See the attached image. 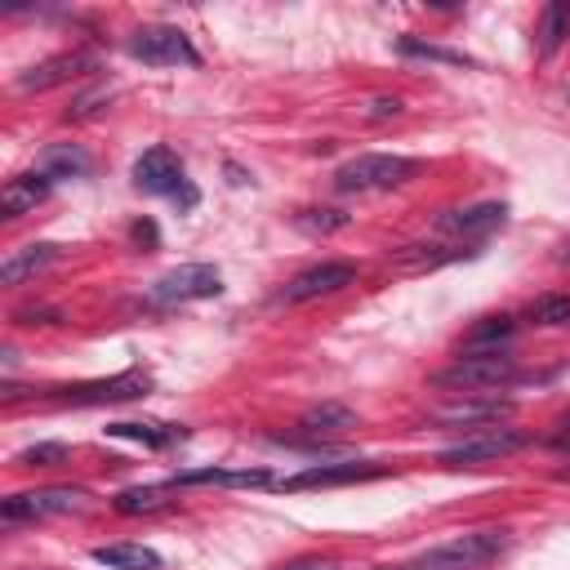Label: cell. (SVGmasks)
Masks as SVG:
<instances>
[{"instance_id": "12", "label": "cell", "mask_w": 570, "mask_h": 570, "mask_svg": "<svg viewBox=\"0 0 570 570\" xmlns=\"http://www.w3.org/2000/svg\"><path fill=\"white\" fill-rule=\"evenodd\" d=\"M387 468H379V463H316V468H303V472H294V476H285V481H276L281 490H325V485H352V481H374V476H383Z\"/></svg>"}, {"instance_id": "8", "label": "cell", "mask_w": 570, "mask_h": 570, "mask_svg": "<svg viewBox=\"0 0 570 570\" xmlns=\"http://www.w3.org/2000/svg\"><path fill=\"white\" fill-rule=\"evenodd\" d=\"M58 401L67 405H116V401H138L151 392V379L142 370H120L111 379H89V383H67V387H53Z\"/></svg>"}, {"instance_id": "27", "label": "cell", "mask_w": 570, "mask_h": 570, "mask_svg": "<svg viewBox=\"0 0 570 570\" xmlns=\"http://www.w3.org/2000/svg\"><path fill=\"white\" fill-rule=\"evenodd\" d=\"M62 459H67V445H58V441H40V445H27L18 454L22 468H58Z\"/></svg>"}, {"instance_id": "17", "label": "cell", "mask_w": 570, "mask_h": 570, "mask_svg": "<svg viewBox=\"0 0 570 570\" xmlns=\"http://www.w3.org/2000/svg\"><path fill=\"white\" fill-rule=\"evenodd\" d=\"M512 414V401H459V405H441L432 410L436 423H450V428H472V423H499Z\"/></svg>"}, {"instance_id": "20", "label": "cell", "mask_w": 570, "mask_h": 570, "mask_svg": "<svg viewBox=\"0 0 570 570\" xmlns=\"http://www.w3.org/2000/svg\"><path fill=\"white\" fill-rule=\"evenodd\" d=\"M94 561L107 570H160V552H151L147 543H107L94 548Z\"/></svg>"}, {"instance_id": "4", "label": "cell", "mask_w": 570, "mask_h": 570, "mask_svg": "<svg viewBox=\"0 0 570 570\" xmlns=\"http://www.w3.org/2000/svg\"><path fill=\"white\" fill-rule=\"evenodd\" d=\"M129 58H138L142 67H196L200 62L196 45L178 27H165V22L138 27L129 36Z\"/></svg>"}, {"instance_id": "14", "label": "cell", "mask_w": 570, "mask_h": 570, "mask_svg": "<svg viewBox=\"0 0 570 570\" xmlns=\"http://www.w3.org/2000/svg\"><path fill=\"white\" fill-rule=\"evenodd\" d=\"M512 334H517V321L512 316H481L468 334H463V343H459V352L463 356H485V352H503L508 343H512Z\"/></svg>"}, {"instance_id": "28", "label": "cell", "mask_w": 570, "mask_h": 570, "mask_svg": "<svg viewBox=\"0 0 570 570\" xmlns=\"http://www.w3.org/2000/svg\"><path fill=\"white\" fill-rule=\"evenodd\" d=\"M343 223H347V214H338V209H303L298 214L303 232H338Z\"/></svg>"}, {"instance_id": "24", "label": "cell", "mask_w": 570, "mask_h": 570, "mask_svg": "<svg viewBox=\"0 0 570 570\" xmlns=\"http://www.w3.org/2000/svg\"><path fill=\"white\" fill-rule=\"evenodd\" d=\"M169 494H174V481H169V485H134V490H120V494H116V512H125V517H134V512H156V508L169 503Z\"/></svg>"}, {"instance_id": "16", "label": "cell", "mask_w": 570, "mask_h": 570, "mask_svg": "<svg viewBox=\"0 0 570 570\" xmlns=\"http://www.w3.org/2000/svg\"><path fill=\"white\" fill-rule=\"evenodd\" d=\"M49 178L45 174H18V178H9L4 183V191H0V214L4 218H18V214H27V209H36L45 196H49Z\"/></svg>"}, {"instance_id": "21", "label": "cell", "mask_w": 570, "mask_h": 570, "mask_svg": "<svg viewBox=\"0 0 570 570\" xmlns=\"http://www.w3.org/2000/svg\"><path fill=\"white\" fill-rule=\"evenodd\" d=\"M298 428H303L307 436H334V432L356 428V414H352L347 405H338V401H325V405H312V410L298 419Z\"/></svg>"}, {"instance_id": "5", "label": "cell", "mask_w": 570, "mask_h": 570, "mask_svg": "<svg viewBox=\"0 0 570 570\" xmlns=\"http://www.w3.org/2000/svg\"><path fill=\"white\" fill-rule=\"evenodd\" d=\"M517 379V361L508 352H485V356H459L436 374L441 387L454 392H481V387H508Z\"/></svg>"}, {"instance_id": "6", "label": "cell", "mask_w": 570, "mask_h": 570, "mask_svg": "<svg viewBox=\"0 0 570 570\" xmlns=\"http://www.w3.org/2000/svg\"><path fill=\"white\" fill-rule=\"evenodd\" d=\"M89 503L85 485H45V490H22L9 494L0 503L4 521H40V517H62V512H80Z\"/></svg>"}, {"instance_id": "25", "label": "cell", "mask_w": 570, "mask_h": 570, "mask_svg": "<svg viewBox=\"0 0 570 570\" xmlns=\"http://www.w3.org/2000/svg\"><path fill=\"white\" fill-rule=\"evenodd\" d=\"M525 321L548 325V330L570 325V294H543V298H534V303L525 307Z\"/></svg>"}, {"instance_id": "1", "label": "cell", "mask_w": 570, "mask_h": 570, "mask_svg": "<svg viewBox=\"0 0 570 570\" xmlns=\"http://www.w3.org/2000/svg\"><path fill=\"white\" fill-rule=\"evenodd\" d=\"M508 543H512L508 530H468V534H454V539H445L401 566H387V570H485L508 552Z\"/></svg>"}, {"instance_id": "7", "label": "cell", "mask_w": 570, "mask_h": 570, "mask_svg": "<svg viewBox=\"0 0 570 570\" xmlns=\"http://www.w3.org/2000/svg\"><path fill=\"white\" fill-rule=\"evenodd\" d=\"M525 441H530V436H525V432H517V428H481V432L463 436L459 445H445L436 459H441L445 468H472V463L508 459V454H517Z\"/></svg>"}, {"instance_id": "22", "label": "cell", "mask_w": 570, "mask_h": 570, "mask_svg": "<svg viewBox=\"0 0 570 570\" xmlns=\"http://www.w3.org/2000/svg\"><path fill=\"white\" fill-rule=\"evenodd\" d=\"M566 36H570V0L543 4V13H539V53H543V58L557 53Z\"/></svg>"}, {"instance_id": "13", "label": "cell", "mask_w": 570, "mask_h": 570, "mask_svg": "<svg viewBox=\"0 0 570 570\" xmlns=\"http://www.w3.org/2000/svg\"><path fill=\"white\" fill-rule=\"evenodd\" d=\"M508 223V205L503 200H481V205H463V209H445L436 218V232H450V236H490L494 227Z\"/></svg>"}, {"instance_id": "11", "label": "cell", "mask_w": 570, "mask_h": 570, "mask_svg": "<svg viewBox=\"0 0 570 570\" xmlns=\"http://www.w3.org/2000/svg\"><path fill=\"white\" fill-rule=\"evenodd\" d=\"M356 281V263H343V258H325L316 267H303L298 276L285 281L281 289V303H307V298H321V294H334L343 285Z\"/></svg>"}, {"instance_id": "30", "label": "cell", "mask_w": 570, "mask_h": 570, "mask_svg": "<svg viewBox=\"0 0 570 570\" xmlns=\"http://www.w3.org/2000/svg\"><path fill=\"white\" fill-rule=\"evenodd\" d=\"M276 570H334V561H325V557H298V561H285Z\"/></svg>"}, {"instance_id": "2", "label": "cell", "mask_w": 570, "mask_h": 570, "mask_svg": "<svg viewBox=\"0 0 570 570\" xmlns=\"http://www.w3.org/2000/svg\"><path fill=\"white\" fill-rule=\"evenodd\" d=\"M134 187L147 191V196H174L178 209H191L200 196L196 187L183 178V160L169 151V147H147L138 160H134Z\"/></svg>"}, {"instance_id": "10", "label": "cell", "mask_w": 570, "mask_h": 570, "mask_svg": "<svg viewBox=\"0 0 570 570\" xmlns=\"http://www.w3.org/2000/svg\"><path fill=\"white\" fill-rule=\"evenodd\" d=\"M94 67H98V53H89V49H67V53H53V58L27 67V71L13 80V89H18V94H31V89L40 94V89L67 85V80H76V76H85V71H94Z\"/></svg>"}, {"instance_id": "19", "label": "cell", "mask_w": 570, "mask_h": 570, "mask_svg": "<svg viewBox=\"0 0 570 570\" xmlns=\"http://www.w3.org/2000/svg\"><path fill=\"white\" fill-rule=\"evenodd\" d=\"M53 258H58V245H27V249H13V254L0 263V281H4V285H22L27 276L45 272Z\"/></svg>"}, {"instance_id": "18", "label": "cell", "mask_w": 570, "mask_h": 570, "mask_svg": "<svg viewBox=\"0 0 570 570\" xmlns=\"http://www.w3.org/2000/svg\"><path fill=\"white\" fill-rule=\"evenodd\" d=\"M174 485H232V490H249V485H272L267 468H196V472H178Z\"/></svg>"}, {"instance_id": "3", "label": "cell", "mask_w": 570, "mask_h": 570, "mask_svg": "<svg viewBox=\"0 0 570 570\" xmlns=\"http://www.w3.org/2000/svg\"><path fill=\"white\" fill-rule=\"evenodd\" d=\"M419 165L405 156H387V151H365L352 156L334 169V187L338 191H383V187H401Z\"/></svg>"}, {"instance_id": "23", "label": "cell", "mask_w": 570, "mask_h": 570, "mask_svg": "<svg viewBox=\"0 0 570 570\" xmlns=\"http://www.w3.org/2000/svg\"><path fill=\"white\" fill-rule=\"evenodd\" d=\"M107 436H120V441H138L147 450H160L169 441H183V428H165V423H107Z\"/></svg>"}, {"instance_id": "33", "label": "cell", "mask_w": 570, "mask_h": 570, "mask_svg": "<svg viewBox=\"0 0 570 570\" xmlns=\"http://www.w3.org/2000/svg\"><path fill=\"white\" fill-rule=\"evenodd\" d=\"M557 450H570V432H557V441H552Z\"/></svg>"}, {"instance_id": "35", "label": "cell", "mask_w": 570, "mask_h": 570, "mask_svg": "<svg viewBox=\"0 0 570 570\" xmlns=\"http://www.w3.org/2000/svg\"><path fill=\"white\" fill-rule=\"evenodd\" d=\"M566 94H570V89H566Z\"/></svg>"}, {"instance_id": "34", "label": "cell", "mask_w": 570, "mask_h": 570, "mask_svg": "<svg viewBox=\"0 0 570 570\" xmlns=\"http://www.w3.org/2000/svg\"><path fill=\"white\" fill-rule=\"evenodd\" d=\"M561 432H570V414H566V419H561Z\"/></svg>"}, {"instance_id": "32", "label": "cell", "mask_w": 570, "mask_h": 570, "mask_svg": "<svg viewBox=\"0 0 570 570\" xmlns=\"http://www.w3.org/2000/svg\"><path fill=\"white\" fill-rule=\"evenodd\" d=\"M557 263H570V236L557 245Z\"/></svg>"}, {"instance_id": "15", "label": "cell", "mask_w": 570, "mask_h": 570, "mask_svg": "<svg viewBox=\"0 0 570 570\" xmlns=\"http://www.w3.org/2000/svg\"><path fill=\"white\" fill-rule=\"evenodd\" d=\"M89 169H94V160H89V151H80L76 142L45 147L40 160H36V174H45L49 183H58V178H85Z\"/></svg>"}, {"instance_id": "9", "label": "cell", "mask_w": 570, "mask_h": 570, "mask_svg": "<svg viewBox=\"0 0 570 570\" xmlns=\"http://www.w3.org/2000/svg\"><path fill=\"white\" fill-rule=\"evenodd\" d=\"M223 294V272L214 263H183L174 272H165L156 285H151V298L174 307V303H196V298H214Z\"/></svg>"}, {"instance_id": "31", "label": "cell", "mask_w": 570, "mask_h": 570, "mask_svg": "<svg viewBox=\"0 0 570 570\" xmlns=\"http://www.w3.org/2000/svg\"><path fill=\"white\" fill-rule=\"evenodd\" d=\"M365 111H370V116H396V111H401V98H374Z\"/></svg>"}, {"instance_id": "29", "label": "cell", "mask_w": 570, "mask_h": 570, "mask_svg": "<svg viewBox=\"0 0 570 570\" xmlns=\"http://www.w3.org/2000/svg\"><path fill=\"white\" fill-rule=\"evenodd\" d=\"M107 98H111V89H98V94H85V98H76V107H71V116L80 120V116H89V111H94L98 102H107Z\"/></svg>"}, {"instance_id": "26", "label": "cell", "mask_w": 570, "mask_h": 570, "mask_svg": "<svg viewBox=\"0 0 570 570\" xmlns=\"http://www.w3.org/2000/svg\"><path fill=\"white\" fill-rule=\"evenodd\" d=\"M396 49H401L405 58H428V62L472 67V58H468V53H459V49H441V45H423V40H414V36H401V40H396Z\"/></svg>"}]
</instances>
